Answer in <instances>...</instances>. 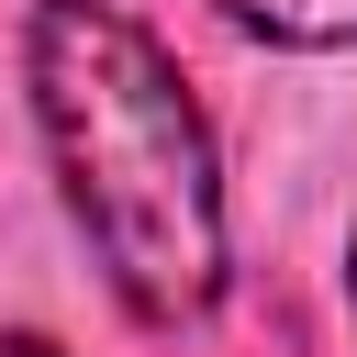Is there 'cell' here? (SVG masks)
<instances>
[{
  "label": "cell",
  "mask_w": 357,
  "mask_h": 357,
  "mask_svg": "<svg viewBox=\"0 0 357 357\" xmlns=\"http://www.w3.org/2000/svg\"><path fill=\"white\" fill-rule=\"evenodd\" d=\"M33 112L89 257L134 324H190L223 290V167L178 56L112 0L33 11Z\"/></svg>",
  "instance_id": "obj_1"
},
{
  "label": "cell",
  "mask_w": 357,
  "mask_h": 357,
  "mask_svg": "<svg viewBox=\"0 0 357 357\" xmlns=\"http://www.w3.org/2000/svg\"><path fill=\"white\" fill-rule=\"evenodd\" d=\"M268 45H357V0H223Z\"/></svg>",
  "instance_id": "obj_2"
},
{
  "label": "cell",
  "mask_w": 357,
  "mask_h": 357,
  "mask_svg": "<svg viewBox=\"0 0 357 357\" xmlns=\"http://www.w3.org/2000/svg\"><path fill=\"white\" fill-rule=\"evenodd\" d=\"M0 357H67L56 335H0Z\"/></svg>",
  "instance_id": "obj_3"
},
{
  "label": "cell",
  "mask_w": 357,
  "mask_h": 357,
  "mask_svg": "<svg viewBox=\"0 0 357 357\" xmlns=\"http://www.w3.org/2000/svg\"><path fill=\"white\" fill-rule=\"evenodd\" d=\"M346 301H357V257H346Z\"/></svg>",
  "instance_id": "obj_4"
}]
</instances>
